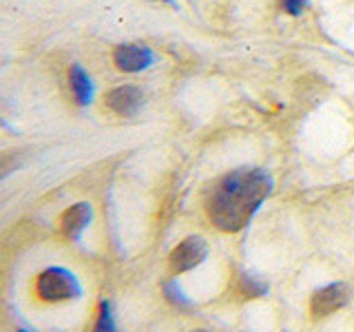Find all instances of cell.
I'll use <instances>...</instances> for the list:
<instances>
[{
	"instance_id": "obj_5",
	"label": "cell",
	"mask_w": 354,
	"mask_h": 332,
	"mask_svg": "<svg viewBox=\"0 0 354 332\" xmlns=\"http://www.w3.org/2000/svg\"><path fill=\"white\" fill-rule=\"evenodd\" d=\"M348 297L350 293L343 284H328L324 288H319L313 295V299H310V313H313L315 319L330 317L332 313H337V310H341L348 304Z\"/></svg>"
},
{
	"instance_id": "obj_10",
	"label": "cell",
	"mask_w": 354,
	"mask_h": 332,
	"mask_svg": "<svg viewBox=\"0 0 354 332\" xmlns=\"http://www.w3.org/2000/svg\"><path fill=\"white\" fill-rule=\"evenodd\" d=\"M164 293H166V297H169V302L175 304L177 308H188V306H193V304H191V299H188V297L184 295V290L180 288V284H177V279H171L169 284H166V286H164Z\"/></svg>"
},
{
	"instance_id": "obj_9",
	"label": "cell",
	"mask_w": 354,
	"mask_h": 332,
	"mask_svg": "<svg viewBox=\"0 0 354 332\" xmlns=\"http://www.w3.org/2000/svg\"><path fill=\"white\" fill-rule=\"evenodd\" d=\"M239 293L243 297H263L266 293H268V284L259 282L257 277L241 275V279H239Z\"/></svg>"
},
{
	"instance_id": "obj_1",
	"label": "cell",
	"mask_w": 354,
	"mask_h": 332,
	"mask_svg": "<svg viewBox=\"0 0 354 332\" xmlns=\"http://www.w3.org/2000/svg\"><path fill=\"white\" fill-rule=\"evenodd\" d=\"M272 191V177L261 169H235L213 184L206 197V215L224 232L250 224L261 202Z\"/></svg>"
},
{
	"instance_id": "obj_6",
	"label": "cell",
	"mask_w": 354,
	"mask_h": 332,
	"mask_svg": "<svg viewBox=\"0 0 354 332\" xmlns=\"http://www.w3.org/2000/svg\"><path fill=\"white\" fill-rule=\"evenodd\" d=\"M106 107L113 111L118 116H136L138 111L142 109L144 104V95L138 86H131V84H124V86H115L111 89L106 93Z\"/></svg>"
},
{
	"instance_id": "obj_2",
	"label": "cell",
	"mask_w": 354,
	"mask_h": 332,
	"mask_svg": "<svg viewBox=\"0 0 354 332\" xmlns=\"http://www.w3.org/2000/svg\"><path fill=\"white\" fill-rule=\"evenodd\" d=\"M36 293L42 302H69V299H77L82 295V286L77 282V277L60 268V266H51V268L42 270L36 279Z\"/></svg>"
},
{
	"instance_id": "obj_3",
	"label": "cell",
	"mask_w": 354,
	"mask_h": 332,
	"mask_svg": "<svg viewBox=\"0 0 354 332\" xmlns=\"http://www.w3.org/2000/svg\"><path fill=\"white\" fill-rule=\"evenodd\" d=\"M153 60H155L153 51L147 47V44H140V42L118 44L113 51V62L118 69L124 73H138V71L149 69Z\"/></svg>"
},
{
	"instance_id": "obj_12",
	"label": "cell",
	"mask_w": 354,
	"mask_h": 332,
	"mask_svg": "<svg viewBox=\"0 0 354 332\" xmlns=\"http://www.w3.org/2000/svg\"><path fill=\"white\" fill-rule=\"evenodd\" d=\"M306 5H308V0H281L283 11H288L290 16H299L304 11Z\"/></svg>"
},
{
	"instance_id": "obj_7",
	"label": "cell",
	"mask_w": 354,
	"mask_h": 332,
	"mask_svg": "<svg viewBox=\"0 0 354 332\" xmlns=\"http://www.w3.org/2000/svg\"><path fill=\"white\" fill-rule=\"evenodd\" d=\"M88 221H91V204L77 202L71 208H66L60 219L64 237H69L71 241H77L82 237L84 228L88 226Z\"/></svg>"
},
{
	"instance_id": "obj_8",
	"label": "cell",
	"mask_w": 354,
	"mask_h": 332,
	"mask_svg": "<svg viewBox=\"0 0 354 332\" xmlns=\"http://www.w3.org/2000/svg\"><path fill=\"white\" fill-rule=\"evenodd\" d=\"M69 86H71V93L75 98V102L80 107H86L88 102H91L93 98V82L91 77H88V73L82 69V64H71L69 69Z\"/></svg>"
},
{
	"instance_id": "obj_11",
	"label": "cell",
	"mask_w": 354,
	"mask_h": 332,
	"mask_svg": "<svg viewBox=\"0 0 354 332\" xmlns=\"http://www.w3.org/2000/svg\"><path fill=\"white\" fill-rule=\"evenodd\" d=\"M97 330H115V321L111 315V304L109 302H100V315H97Z\"/></svg>"
},
{
	"instance_id": "obj_13",
	"label": "cell",
	"mask_w": 354,
	"mask_h": 332,
	"mask_svg": "<svg viewBox=\"0 0 354 332\" xmlns=\"http://www.w3.org/2000/svg\"><path fill=\"white\" fill-rule=\"evenodd\" d=\"M164 3H169V5H175V0H164Z\"/></svg>"
},
{
	"instance_id": "obj_4",
	"label": "cell",
	"mask_w": 354,
	"mask_h": 332,
	"mask_svg": "<svg viewBox=\"0 0 354 332\" xmlns=\"http://www.w3.org/2000/svg\"><path fill=\"white\" fill-rule=\"evenodd\" d=\"M206 255H208V246L202 237H186L173 248L169 261L173 273H186L202 264L206 259Z\"/></svg>"
}]
</instances>
